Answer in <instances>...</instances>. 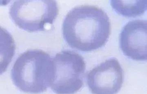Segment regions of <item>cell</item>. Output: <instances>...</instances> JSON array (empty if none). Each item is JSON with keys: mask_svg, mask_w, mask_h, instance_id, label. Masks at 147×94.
<instances>
[{"mask_svg": "<svg viewBox=\"0 0 147 94\" xmlns=\"http://www.w3.org/2000/svg\"><path fill=\"white\" fill-rule=\"evenodd\" d=\"M16 45L11 34L0 26V75L5 72L15 54Z\"/></svg>", "mask_w": 147, "mask_h": 94, "instance_id": "cell-7", "label": "cell"}, {"mask_svg": "<svg viewBox=\"0 0 147 94\" xmlns=\"http://www.w3.org/2000/svg\"><path fill=\"white\" fill-rule=\"evenodd\" d=\"M123 69L115 58H111L92 69L87 83L93 94H117L123 83Z\"/></svg>", "mask_w": 147, "mask_h": 94, "instance_id": "cell-5", "label": "cell"}, {"mask_svg": "<svg viewBox=\"0 0 147 94\" xmlns=\"http://www.w3.org/2000/svg\"><path fill=\"white\" fill-rule=\"evenodd\" d=\"M63 38L72 48L91 51L105 45L111 32L107 14L100 8L82 5L67 14L62 27Z\"/></svg>", "mask_w": 147, "mask_h": 94, "instance_id": "cell-1", "label": "cell"}, {"mask_svg": "<svg viewBox=\"0 0 147 94\" xmlns=\"http://www.w3.org/2000/svg\"><path fill=\"white\" fill-rule=\"evenodd\" d=\"M59 9L55 1H16L10 7L12 20L20 28L30 32L44 31L53 24Z\"/></svg>", "mask_w": 147, "mask_h": 94, "instance_id": "cell-4", "label": "cell"}, {"mask_svg": "<svg viewBox=\"0 0 147 94\" xmlns=\"http://www.w3.org/2000/svg\"><path fill=\"white\" fill-rule=\"evenodd\" d=\"M11 75L13 83L21 91L41 94L50 85L53 76L52 59L42 50H28L17 59Z\"/></svg>", "mask_w": 147, "mask_h": 94, "instance_id": "cell-2", "label": "cell"}, {"mask_svg": "<svg viewBox=\"0 0 147 94\" xmlns=\"http://www.w3.org/2000/svg\"><path fill=\"white\" fill-rule=\"evenodd\" d=\"M147 20L128 22L120 34V46L123 54L137 61L147 60Z\"/></svg>", "mask_w": 147, "mask_h": 94, "instance_id": "cell-6", "label": "cell"}, {"mask_svg": "<svg viewBox=\"0 0 147 94\" xmlns=\"http://www.w3.org/2000/svg\"><path fill=\"white\" fill-rule=\"evenodd\" d=\"M53 76L50 86L57 94H74L84 85L86 64L76 52L62 51L52 59Z\"/></svg>", "mask_w": 147, "mask_h": 94, "instance_id": "cell-3", "label": "cell"}, {"mask_svg": "<svg viewBox=\"0 0 147 94\" xmlns=\"http://www.w3.org/2000/svg\"><path fill=\"white\" fill-rule=\"evenodd\" d=\"M111 4L118 14L126 17L139 16L147 9L146 1H111Z\"/></svg>", "mask_w": 147, "mask_h": 94, "instance_id": "cell-8", "label": "cell"}]
</instances>
